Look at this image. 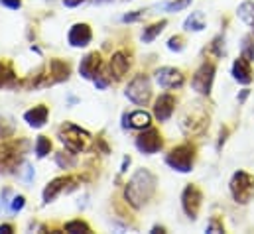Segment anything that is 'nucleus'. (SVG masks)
Wrapping results in <instances>:
<instances>
[{"instance_id": "obj_1", "label": "nucleus", "mask_w": 254, "mask_h": 234, "mask_svg": "<svg viewBox=\"0 0 254 234\" xmlns=\"http://www.w3.org/2000/svg\"><path fill=\"white\" fill-rule=\"evenodd\" d=\"M154 191H156V177L148 170H138L127 183L125 197H127L128 205H132L134 209H140L144 203L152 199Z\"/></svg>"}, {"instance_id": "obj_2", "label": "nucleus", "mask_w": 254, "mask_h": 234, "mask_svg": "<svg viewBox=\"0 0 254 234\" xmlns=\"http://www.w3.org/2000/svg\"><path fill=\"white\" fill-rule=\"evenodd\" d=\"M60 140L65 144V148L71 152V154H81L89 140H91V134L87 130H83L81 126L77 124H71V122H65L64 126L60 128Z\"/></svg>"}, {"instance_id": "obj_3", "label": "nucleus", "mask_w": 254, "mask_h": 234, "mask_svg": "<svg viewBox=\"0 0 254 234\" xmlns=\"http://www.w3.org/2000/svg\"><path fill=\"white\" fill-rule=\"evenodd\" d=\"M193 162H195V146L191 144H182L178 148H174L168 156H166V164L180 172V174H188L193 170Z\"/></svg>"}, {"instance_id": "obj_4", "label": "nucleus", "mask_w": 254, "mask_h": 234, "mask_svg": "<svg viewBox=\"0 0 254 234\" xmlns=\"http://www.w3.org/2000/svg\"><path fill=\"white\" fill-rule=\"evenodd\" d=\"M231 193L237 203L241 205L251 203L254 197V176L247 172H237L231 179Z\"/></svg>"}, {"instance_id": "obj_5", "label": "nucleus", "mask_w": 254, "mask_h": 234, "mask_svg": "<svg viewBox=\"0 0 254 234\" xmlns=\"http://www.w3.org/2000/svg\"><path fill=\"white\" fill-rule=\"evenodd\" d=\"M127 97L134 105H148L152 99V85L148 75H136L127 87Z\"/></svg>"}, {"instance_id": "obj_6", "label": "nucleus", "mask_w": 254, "mask_h": 234, "mask_svg": "<svg viewBox=\"0 0 254 234\" xmlns=\"http://www.w3.org/2000/svg\"><path fill=\"white\" fill-rule=\"evenodd\" d=\"M213 81H215V65L213 63H203L193 79H191V87L199 93V95H209L211 89H213Z\"/></svg>"}, {"instance_id": "obj_7", "label": "nucleus", "mask_w": 254, "mask_h": 234, "mask_svg": "<svg viewBox=\"0 0 254 234\" xmlns=\"http://www.w3.org/2000/svg\"><path fill=\"white\" fill-rule=\"evenodd\" d=\"M164 146V140H162V134L160 130L156 128H146V132H142L140 136H136V148L142 152V154H156L160 152Z\"/></svg>"}, {"instance_id": "obj_8", "label": "nucleus", "mask_w": 254, "mask_h": 234, "mask_svg": "<svg viewBox=\"0 0 254 234\" xmlns=\"http://www.w3.org/2000/svg\"><path fill=\"white\" fill-rule=\"evenodd\" d=\"M201 201H203V195L199 191V187L195 185H188L182 193V207L186 211V215L190 219H197L199 215V209H201Z\"/></svg>"}, {"instance_id": "obj_9", "label": "nucleus", "mask_w": 254, "mask_h": 234, "mask_svg": "<svg viewBox=\"0 0 254 234\" xmlns=\"http://www.w3.org/2000/svg\"><path fill=\"white\" fill-rule=\"evenodd\" d=\"M156 81L164 89H180L186 83V77L176 67H162L156 71Z\"/></svg>"}, {"instance_id": "obj_10", "label": "nucleus", "mask_w": 254, "mask_h": 234, "mask_svg": "<svg viewBox=\"0 0 254 234\" xmlns=\"http://www.w3.org/2000/svg\"><path fill=\"white\" fill-rule=\"evenodd\" d=\"M67 40L73 48H85L91 44L93 32H91L89 24H75V26H71V30L67 34Z\"/></svg>"}, {"instance_id": "obj_11", "label": "nucleus", "mask_w": 254, "mask_h": 234, "mask_svg": "<svg viewBox=\"0 0 254 234\" xmlns=\"http://www.w3.org/2000/svg\"><path fill=\"white\" fill-rule=\"evenodd\" d=\"M73 183H77L75 177H58V179L50 181L48 187L44 189V201H46V203H52V201H54L56 197H60L64 191L73 189V187H67V185H73Z\"/></svg>"}, {"instance_id": "obj_12", "label": "nucleus", "mask_w": 254, "mask_h": 234, "mask_svg": "<svg viewBox=\"0 0 254 234\" xmlns=\"http://www.w3.org/2000/svg\"><path fill=\"white\" fill-rule=\"evenodd\" d=\"M174 109H176V97L172 95H160L154 103V117L158 118L160 122H166L170 120L174 115Z\"/></svg>"}, {"instance_id": "obj_13", "label": "nucleus", "mask_w": 254, "mask_h": 234, "mask_svg": "<svg viewBox=\"0 0 254 234\" xmlns=\"http://www.w3.org/2000/svg\"><path fill=\"white\" fill-rule=\"evenodd\" d=\"M79 73L85 77V79H93L101 73V56L97 52L93 54H87L85 58L81 59V65H79Z\"/></svg>"}, {"instance_id": "obj_14", "label": "nucleus", "mask_w": 254, "mask_h": 234, "mask_svg": "<svg viewBox=\"0 0 254 234\" xmlns=\"http://www.w3.org/2000/svg\"><path fill=\"white\" fill-rule=\"evenodd\" d=\"M20 162V152L14 146H2L0 148V172H12Z\"/></svg>"}, {"instance_id": "obj_15", "label": "nucleus", "mask_w": 254, "mask_h": 234, "mask_svg": "<svg viewBox=\"0 0 254 234\" xmlns=\"http://www.w3.org/2000/svg\"><path fill=\"white\" fill-rule=\"evenodd\" d=\"M233 77L241 83V85H249L253 83V69H251V61L241 56V59L235 61L233 65Z\"/></svg>"}, {"instance_id": "obj_16", "label": "nucleus", "mask_w": 254, "mask_h": 234, "mask_svg": "<svg viewBox=\"0 0 254 234\" xmlns=\"http://www.w3.org/2000/svg\"><path fill=\"white\" fill-rule=\"evenodd\" d=\"M130 69V58H128L125 52H117L113 58H111V75L115 79H123Z\"/></svg>"}, {"instance_id": "obj_17", "label": "nucleus", "mask_w": 254, "mask_h": 234, "mask_svg": "<svg viewBox=\"0 0 254 234\" xmlns=\"http://www.w3.org/2000/svg\"><path fill=\"white\" fill-rule=\"evenodd\" d=\"M48 115H50L48 107L40 105V107H34V109H30V111L24 115V120H26V122H28L32 128H42V126L48 122Z\"/></svg>"}, {"instance_id": "obj_18", "label": "nucleus", "mask_w": 254, "mask_h": 234, "mask_svg": "<svg viewBox=\"0 0 254 234\" xmlns=\"http://www.w3.org/2000/svg\"><path fill=\"white\" fill-rule=\"evenodd\" d=\"M128 122H125V126H130V128H140V130H144V128H150V124H152V117L146 113V111H134V113H130L127 117Z\"/></svg>"}, {"instance_id": "obj_19", "label": "nucleus", "mask_w": 254, "mask_h": 234, "mask_svg": "<svg viewBox=\"0 0 254 234\" xmlns=\"http://www.w3.org/2000/svg\"><path fill=\"white\" fill-rule=\"evenodd\" d=\"M50 75H54V83L58 81H65L69 77V65L60 61V59H54L50 63Z\"/></svg>"}, {"instance_id": "obj_20", "label": "nucleus", "mask_w": 254, "mask_h": 234, "mask_svg": "<svg viewBox=\"0 0 254 234\" xmlns=\"http://www.w3.org/2000/svg\"><path fill=\"white\" fill-rule=\"evenodd\" d=\"M166 26H168V22H166V20H160V22H156V24H152V26L144 28V32H142V40H144V44L154 42V40L164 32V28H166Z\"/></svg>"}, {"instance_id": "obj_21", "label": "nucleus", "mask_w": 254, "mask_h": 234, "mask_svg": "<svg viewBox=\"0 0 254 234\" xmlns=\"http://www.w3.org/2000/svg\"><path fill=\"white\" fill-rule=\"evenodd\" d=\"M184 28L190 30V32L191 30L193 32H201L205 28V16H203V12H191V16L186 20Z\"/></svg>"}, {"instance_id": "obj_22", "label": "nucleus", "mask_w": 254, "mask_h": 234, "mask_svg": "<svg viewBox=\"0 0 254 234\" xmlns=\"http://www.w3.org/2000/svg\"><path fill=\"white\" fill-rule=\"evenodd\" d=\"M237 14H239V18H241L243 22H247V24H251V26H253V22H254V2H251V0L243 2V4L239 6Z\"/></svg>"}, {"instance_id": "obj_23", "label": "nucleus", "mask_w": 254, "mask_h": 234, "mask_svg": "<svg viewBox=\"0 0 254 234\" xmlns=\"http://www.w3.org/2000/svg\"><path fill=\"white\" fill-rule=\"evenodd\" d=\"M50 152H52V142H50V138H48V136H40L38 142H36V154H38V158H46Z\"/></svg>"}, {"instance_id": "obj_24", "label": "nucleus", "mask_w": 254, "mask_h": 234, "mask_svg": "<svg viewBox=\"0 0 254 234\" xmlns=\"http://www.w3.org/2000/svg\"><path fill=\"white\" fill-rule=\"evenodd\" d=\"M65 231L67 233H91V227L83 221H71L65 225Z\"/></svg>"}, {"instance_id": "obj_25", "label": "nucleus", "mask_w": 254, "mask_h": 234, "mask_svg": "<svg viewBox=\"0 0 254 234\" xmlns=\"http://www.w3.org/2000/svg\"><path fill=\"white\" fill-rule=\"evenodd\" d=\"M14 79V73H12V69L8 67V65H4V63H0V87H6V85H10V81Z\"/></svg>"}, {"instance_id": "obj_26", "label": "nucleus", "mask_w": 254, "mask_h": 234, "mask_svg": "<svg viewBox=\"0 0 254 234\" xmlns=\"http://www.w3.org/2000/svg\"><path fill=\"white\" fill-rule=\"evenodd\" d=\"M56 162H58V166H60V168H64V170H69V168H73V166H75V158H73V156H69V154H65V152H62V154H58V156H56Z\"/></svg>"}, {"instance_id": "obj_27", "label": "nucleus", "mask_w": 254, "mask_h": 234, "mask_svg": "<svg viewBox=\"0 0 254 234\" xmlns=\"http://www.w3.org/2000/svg\"><path fill=\"white\" fill-rule=\"evenodd\" d=\"M243 58L253 61L254 59V44H253V38H245L243 40Z\"/></svg>"}, {"instance_id": "obj_28", "label": "nucleus", "mask_w": 254, "mask_h": 234, "mask_svg": "<svg viewBox=\"0 0 254 234\" xmlns=\"http://www.w3.org/2000/svg\"><path fill=\"white\" fill-rule=\"evenodd\" d=\"M190 4H191V0H174V2L166 4V10H168V12H180V10L188 8Z\"/></svg>"}, {"instance_id": "obj_29", "label": "nucleus", "mask_w": 254, "mask_h": 234, "mask_svg": "<svg viewBox=\"0 0 254 234\" xmlns=\"http://www.w3.org/2000/svg\"><path fill=\"white\" fill-rule=\"evenodd\" d=\"M168 50L172 52H182L184 50V38L182 36H174L168 40Z\"/></svg>"}, {"instance_id": "obj_30", "label": "nucleus", "mask_w": 254, "mask_h": 234, "mask_svg": "<svg viewBox=\"0 0 254 234\" xmlns=\"http://www.w3.org/2000/svg\"><path fill=\"white\" fill-rule=\"evenodd\" d=\"M24 205H26V199H24L22 195H18V197L12 199V207H10V211H12V213H20V211L24 209Z\"/></svg>"}, {"instance_id": "obj_31", "label": "nucleus", "mask_w": 254, "mask_h": 234, "mask_svg": "<svg viewBox=\"0 0 254 234\" xmlns=\"http://www.w3.org/2000/svg\"><path fill=\"white\" fill-rule=\"evenodd\" d=\"M0 4H4L6 8H12V10H18L22 6V0H0Z\"/></svg>"}, {"instance_id": "obj_32", "label": "nucleus", "mask_w": 254, "mask_h": 234, "mask_svg": "<svg viewBox=\"0 0 254 234\" xmlns=\"http://www.w3.org/2000/svg\"><path fill=\"white\" fill-rule=\"evenodd\" d=\"M142 16H144V12L138 10V12H134V14H127V16L123 18V22H136V20H140Z\"/></svg>"}, {"instance_id": "obj_33", "label": "nucleus", "mask_w": 254, "mask_h": 234, "mask_svg": "<svg viewBox=\"0 0 254 234\" xmlns=\"http://www.w3.org/2000/svg\"><path fill=\"white\" fill-rule=\"evenodd\" d=\"M207 233H225V229L221 225H217V221H211L207 227Z\"/></svg>"}, {"instance_id": "obj_34", "label": "nucleus", "mask_w": 254, "mask_h": 234, "mask_svg": "<svg viewBox=\"0 0 254 234\" xmlns=\"http://www.w3.org/2000/svg\"><path fill=\"white\" fill-rule=\"evenodd\" d=\"M14 233V227L12 225H0V234H10Z\"/></svg>"}, {"instance_id": "obj_35", "label": "nucleus", "mask_w": 254, "mask_h": 234, "mask_svg": "<svg viewBox=\"0 0 254 234\" xmlns=\"http://www.w3.org/2000/svg\"><path fill=\"white\" fill-rule=\"evenodd\" d=\"M81 2H85V0H64V4L67 8H75V6H79Z\"/></svg>"}, {"instance_id": "obj_36", "label": "nucleus", "mask_w": 254, "mask_h": 234, "mask_svg": "<svg viewBox=\"0 0 254 234\" xmlns=\"http://www.w3.org/2000/svg\"><path fill=\"white\" fill-rule=\"evenodd\" d=\"M97 2H109V0H97Z\"/></svg>"}, {"instance_id": "obj_37", "label": "nucleus", "mask_w": 254, "mask_h": 234, "mask_svg": "<svg viewBox=\"0 0 254 234\" xmlns=\"http://www.w3.org/2000/svg\"><path fill=\"white\" fill-rule=\"evenodd\" d=\"M253 30H254V22H253Z\"/></svg>"}]
</instances>
